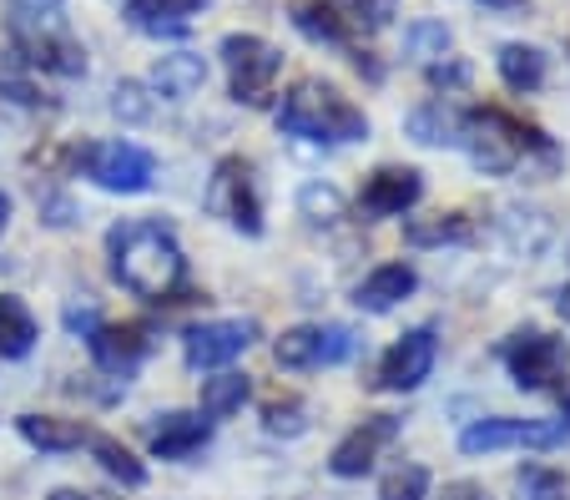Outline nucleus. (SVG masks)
Returning <instances> with one entry per match:
<instances>
[{"instance_id":"f257e3e1","label":"nucleus","mask_w":570,"mask_h":500,"mask_svg":"<svg viewBox=\"0 0 570 500\" xmlns=\"http://www.w3.org/2000/svg\"><path fill=\"white\" fill-rule=\"evenodd\" d=\"M107 253H111V278L121 288H131L137 298H151V304H167L187 278L183 248H177L173 228L157 218L117 223L107 233Z\"/></svg>"},{"instance_id":"f03ea898","label":"nucleus","mask_w":570,"mask_h":500,"mask_svg":"<svg viewBox=\"0 0 570 500\" xmlns=\"http://www.w3.org/2000/svg\"><path fill=\"white\" fill-rule=\"evenodd\" d=\"M278 127L303 141H358L368 137V117L328 81H298L278 107Z\"/></svg>"},{"instance_id":"7ed1b4c3","label":"nucleus","mask_w":570,"mask_h":500,"mask_svg":"<svg viewBox=\"0 0 570 500\" xmlns=\"http://www.w3.org/2000/svg\"><path fill=\"white\" fill-rule=\"evenodd\" d=\"M460 141H464V153H470V163L480 167V173H495V177H505V173H515V167H525L530 153L556 157V153H550V141L540 137L530 121L510 117V111H500V107H474V111H464Z\"/></svg>"},{"instance_id":"20e7f679","label":"nucleus","mask_w":570,"mask_h":500,"mask_svg":"<svg viewBox=\"0 0 570 500\" xmlns=\"http://www.w3.org/2000/svg\"><path fill=\"white\" fill-rule=\"evenodd\" d=\"M223 66H227V87H233V101L243 107H263L273 97V81L283 71V51L263 36L233 31L223 36Z\"/></svg>"},{"instance_id":"39448f33","label":"nucleus","mask_w":570,"mask_h":500,"mask_svg":"<svg viewBox=\"0 0 570 500\" xmlns=\"http://www.w3.org/2000/svg\"><path fill=\"white\" fill-rule=\"evenodd\" d=\"M207 213L223 223H233L237 233L258 238L263 233V197H258V177L243 157H223L207 177Z\"/></svg>"},{"instance_id":"423d86ee","label":"nucleus","mask_w":570,"mask_h":500,"mask_svg":"<svg viewBox=\"0 0 570 500\" xmlns=\"http://www.w3.org/2000/svg\"><path fill=\"white\" fill-rule=\"evenodd\" d=\"M76 167L107 193H147L151 173H157L151 153L137 141H91V147L76 153Z\"/></svg>"},{"instance_id":"0eeeda50","label":"nucleus","mask_w":570,"mask_h":500,"mask_svg":"<svg viewBox=\"0 0 570 500\" xmlns=\"http://www.w3.org/2000/svg\"><path fill=\"white\" fill-rule=\"evenodd\" d=\"M570 435V420H480L460 435L464 455H490V450H550Z\"/></svg>"},{"instance_id":"6e6552de","label":"nucleus","mask_w":570,"mask_h":500,"mask_svg":"<svg viewBox=\"0 0 570 500\" xmlns=\"http://www.w3.org/2000/svg\"><path fill=\"white\" fill-rule=\"evenodd\" d=\"M566 364H570L566 339L540 334V329H525V334H515L505 344V370L520 390H550L566 374Z\"/></svg>"},{"instance_id":"1a4fd4ad","label":"nucleus","mask_w":570,"mask_h":500,"mask_svg":"<svg viewBox=\"0 0 570 500\" xmlns=\"http://www.w3.org/2000/svg\"><path fill=\"white\" fill-rule=\"evenodd\" d=\"M354 354V329L344 324H298L273 344V360L283 370H318V364H338Z\"/></svg>"},{"instance_id":"9d476101","label":"nucleus","mask_w":570,"mask_h":500,"mask_svg":"<svg viewBox=\"0 0 570 500\" xmlns=\"http://www.w3.org/2000/svg\"><path fill=\"white\" fill-rule=\"evenodd\" d=\"M434 354H440V344H434V329H410V334L399 339L384 360H379L374 390H389V394L420 390V384L430 380V370H434Z\"/></svg>"},{"instance_id":"9b49d317","label":"nucleus","mask_w":570,"mask_h":500,"mask_svg":"<svg viewBox=\"0 0 570 500\" xmlns=\"http://www.w3.org/2000/svg\"><path fill=\"white\" fill-rule=\"evenodd\" d=\"M258 324L253 318H213V324H193L183 339V354L193 370H217V364H233L243 349H253Z\"/></svg>"},{"instance_id":"f8f14e48","label":"nucleus","mask_w":570,"mask_h":500,"mask_svg":"<svg viewBox=\"0 0 570 500\" xmlns=\"http://www.w3.org/2000/svg\"><path fill=\"white\" fill-rule=\"evenodd\" d=\"M399 440V420L394 414H368L358 430H348L344 440H338V450H334V476H344V480H354V476H368L374 470V460L384 455L389 445Z\"/></svg>"},{"instance_id":"ddd939ff","label":"nucleus","mask_w":570,"mask_h":500,"mask_svg":"<svg viewBox=\"0 0 570 500\" xmlns=\"http://www.w3.org/2000/svg\"><path fill=\"white\" fill-rule=\"evenodd\" d=\"M21 56V66H41V71H56V77H81L87 71V51L71 41L66 31H11Z\"/></svg>"},{"instance_id":"4468645a","label":"nucleus","mask_w":570,"mask_h":500,"mask_svg":"<svg viewBox=\"0 0 570 500\" xmlns=\"http://www.w3.org/2000/svg\"><path fill=\"white\" fill-rule=\"evenodd\" d=\"M87 339H91V360H97L107 374H131L151 349L147 324H97Z\"/></svg>"},{"instance_id":"2eb2a0df","label":"nucleus","mask_w":570,"mask_h":500,"mask_svg":"<svg viewBox=\"0 0 570 500\" xmlns=\"http://www.w3.org/2000/svg\"><path fill=\"white\" fill-rule=\"evenodd\" d=\"M420 193H424V177L414 167H379L364 183V193H358V207L368 218H394V213H410L420 203Z\"/></svg>"},{"instance_id":"dca6fc26","label":"nucleus","mask_w":570,"mask_h":500,"mask_svg":"<svg viewBox=\"0 0 570 500\" xmlns=\"http://www.w3.org/2000/svg\"><path fill=\"white\" fill-rule=\"evenodd\" d=\"M213 440V420L207 414H187V410H173V414H157V424L147 430V445L151 455L161 460H187Z\"/></svg>"},{"instance_id":"f3484780","label":"nucleus","mask_w":570,"mask_h":500,"mask_svg":"<svg viewBox=\"0 0 570 500\" xmlns=\"http://www.w3.org/2000/svg\"><path fill=\"white\" fill-rule=\"evenodd\" d=\"M207 0H127V16L147 36H187Z\"/></svg>"},{"instance_id":"a211bd4d","label":"nucleus","mask_w":570,"mask_h":500,"mask_svg":"<svg viewBox=\"0 0 570 500\" xmlns=\"http://www.w3.org/2000/svg\"><path fill=\"white\" fill-rule=\"evenodd\" d=\"M414 288H420V273H414L410 263H384V268H374L364 283H358V308L389 314V308H394L399 298H410Z\"/></svg>"},{"instance_id":"6ab92c4d","label":"nucleus","mask_w":570,"mask_h":500,"mask_svg":"<svg viewBox=\"0 0 570 500\" xmlns=\"http://www.w3.org/2000/svg\"><path fill=\"white\" fill-rule=\"evenodd\" d=\"M21 435L31 440L36 450H51V455H61V450H76V445H87L91 430L81 420H56V414H21Z\"/></svg>"},{"instance_id":"aec40b11","label":"nucleus","mask_w":570,"mask_h":500,"mask_svg":"<svg viewBox=\"0 0 570 500\" xmlns=\"http://www.w3.org/2000/svg\"><path fill=\"white\" fill-rule=\"evenodd\" d=\"M203 81H207V66L197 61V56H161V61L151 66V91L167 101H187Z\"/></svg>"},{"instance_id":"412c9836","label":"nucleus","mask_w":570,"mask_h":500,"mask_svg":"<svg viewBox=\"0 0 570 500\" xmlns=\"http://www.w3.org/2000/svg\"><path fill=\"white\" fill-rule=\"evenodd\" d=\"M293 26H298L308 41L354 46V36H348V16H338V6H328V0H303L298 11H293Z\"/></svg>"},{"instance_id":"4be33fe9","label":"nucleus","mask_w":570,"mask_h":500,"mask_svg":"<svg viewBox=\"0 0 570 500\" xmlns=\"http://www.w3.org/2000/svg\"><path fill=\"white\" fill-rule=\"evenodd\" d=\"M500 77H505L510 91H540L546 87V56L520 41L500 46Z\"/></svg>"},{"instance_id":"5701e85b","label":"nucleus","mask_w":570,"mask_h":500,"mask_svg":"<svg viewBox=\"0 0 570 500\" xmlns=\"http://www.w3.org/2000/svg\"><path fill=\"white\" fill-rule=\"evenodd\" d=\"M31 344H36L31 308H26L16 294H0V354H6V360H21Z\"/></svg>"},{"instance_id":"b1692460","label":"nucleus","mask_w":570,"mask_h":500,"mask_svg":"<svg viewBox=\"0 0 570 500\" xmlns=\"http://www.w3.org/2000/svg\"><path fill=\"white\" fill-rule=\"evenodd\" d=\"M87 445H91V455H97V465L107 470L111 480H121V486H127V490L147 486V465H141V460L131 455V450L121 445V440H111V435H91Z\"/></svg>"},{"instance_id":"393cba45","label":"nucleus","mask_w":570,"mask_h":500,"mask_svg":"<svg viewBox=\"0 0 570 500\" xmlns=\"http://www.w3.org/2000/svg\"><path fill=\"white\" fill-rule=\"evenodd\" d=\"M460 127H464V111H454L450 101H424V107L410 117V131L420 141H430V147H440V141H460Z\"/></svg>"},{"instance_id":"a878e982","label":"nucleus","mask_w":570,"mask_h":500,"mask_svg":"<svg viewBox=\"0 0 570 500\" xmlns=\"http://www.w3.org/2000/svg\"><path fill=\"white\" fill-rule=\"evenodd\" d=\"M248 394H253L248 374H217V380L203 384V414L207 420H227L233 410H243Z\"/></svg>"},{"instance_id":"bb28decb","label":"nucleus","mask_w":570,"mask_h":500,"mask_svg":"<svg viewBox=\"0 0 570 500\" xmlns=\"http://www.w3.org/2000/svg\"><path fill=\"white\" fill-rule=\"evenodd\" d=\"M424 496H430V470L424 465H399L379 486V500H424Z\"/></svg>"},{"instance_id":"cd10ccee","label":"nucleus","mask_w":570,"mask_h":500,"mask_svg":"<svg viewBox=\"0 0 570 500\" xmlns=\"http://www.w3.org/2000/svg\"><path fill=\"white\" fill-rule=\"evenodd\" d=\"M11 31H61V0H11Z\"/></svg>"},{"instance_id":"c85d7f7f","label":"nucleus","mask_w":570,"mask_h":500,"mask_svg":"<svg viewBox=\"0 0 570 500\" xmlns=\"http://www.w3.org/2000/svg\"><path fill=\"white\" fill-rule=\"evenodd\" d=\"M520 496L525 500H570V480L560 470H546V465H530L520 476Z\"/></svg>"},{"instance_id":"c756f323","label":"nucleus","mask_w":570,"mask_h":500,"mask_svg":"<svg viewBox=\"0 0 570 500\" xmlns=\"http://www.w3.org/2000/svg\"><path fill=\"white\" fill-rule=\"evenodd\" d=\"M454 238H470V223H464V213H450V218H434V223H410V243H420V248H430V243H454Z\"/></svg>"},{"instance_id":"7c9ffc66","label":"nucleus","mask_w":570,"mask_h":500,"mask_svg":"<svg viewBox=\"0 0 570 500\" xmlns=\"http://www.w3.org/2000/svg\"><path fill=\"white\" fill-rule=\"evenodd\" d=\"M298 207L308 213L313 223H334L338 213H344V197H338V187H323V183H308L298 193Z\"/></svg>"},{"instance_id":"2f4dec72","label":"nucleus","mask_w":570,"mask_h":500,"mask_svg":"<svg viewBox=\"0 0 570 500\" xmlns=\"http://www.w3.org/2000/svg\"><path fill=\"white\" fill-rule=\"evenodd\" d=\"M263 424L273 435H303V404L298 400H268L263 404Z\"/></svg>"},{"instance_id":"473e14b6","label":"nucleus","mask_w":570,"mask_h":500,"mask_svg":"<svg viewBox=\"0 0 570 500\" xmlns=\"http://www.w3.org/2000/svg\"><path fill=\"white\" fill-rule=\"evenodd\" d=\"M344 6H348V21L368 26V31L389 26V21H394V11H399V0H344Z\"/></svg>"},{"instance_id":"72a5a7b5","label":"nucleus","mask_w":570,"mask_h":500,"mask_svg":"<svg viewBox=\"0 0 570 500\" xmlns=\"http://www.w3.org/2000/svg\"><path fill=\"white\" fill-rule=\"evenodd\" d=\"M410 51L420 56V61H440V56L450 51V31H444V26H414V31H410Z\"/></svg>"},{"instance_id":"f704fd0d","label":"nucleus","mask_w":570,"mask_h":500,"mask_svg":"<svg viewBox=\"0 0 570 500\" xmlns=\"http://www.w3.org/2000/svg\"><path fill=\"white\" fill-rule=\"evenodd\" d=\"M440 500H490V490L474 486V480H454V486H444Z\"/></svg>"},{"instance_id":"c9c22d12","label":"nucleus","mask_w":570,"mask_h":500,"mask_svg":"<svg viewBox=\"0 0 570 500\" xmlns=\"http://www.w3.org/2000/svg\"><path fill=\"white\" fill-rule=\"evenodd\" d=\"M480 6H490V11H525L530 0H480Z\"/></svg>"},{"instance_id":"e433bc0d","label":"nucleus","mask_w":570,"mask_h":500,"mask_svg":"<svg viewBox=\"0 0 570 500\" xmlns=\"http://www.w3.org/2000/svg\"><path fill=\"white\" fill-rule=\"evenodd\" d=\"M51 500H111V496H91V490H56Z\"/></svg>"},{"instance_id":"4c0bfd02","label":"nucleus","mask_w":570,"mask_h":500,"mask_svg":"<svg viewBox=\"0 0 570 500\" xmlns=\"http://www.w3.org/2000/svg\"><path fill=\"white\" fill-rule=\"evenodd\" d=\"M6 218H11V197L0 193V233H6Z\"/></svg>"},{"instance_id":"58836bf2","label":"nucleus","mask_w":570,"mask_h":500,"mask_svg":"<svg viewBox=\"0 0 570 500\" xmlns=\"http://www.w3.org/2000/svg\"><path fill=\"white\" fill-rule=\"evenodd\" d=\"M560 314L570 318V283H566V288H560Z\"/></svg>"}]
</instances>
